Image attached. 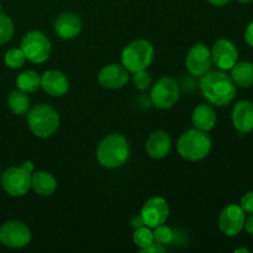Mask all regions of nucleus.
I'll use <instances>...</instances> for the list:
<instances>
[{"mask_svg": "<svg viewBox=\"0 0 253 253\" xmlns=\"http://www.w3.org/2000/svg\"><path fill=\"white\" fill-rule=\"evenodd\" d=\"M200 90L207 101L215 106H225L236 96V85L225 72L209 71L200 77Z\"/></svg>", "mask_w": 253, "mask_h": 253, "instance_id": "1", "label": "nucleus"}, {"mask_svg": "<svg viewBox=\"0 0 253 253\" xmlns=\"http://www.w3.org/2000/svg\"><path fill=\"white\" fill-rule=\"evenodd\" d=\"M130 146L123 135L111 133L106 136L99 143L96 148V158L103 167L119 168L128 160Z\"/></svg>", "mask_w": 253, "mask_h": 253, "instance_id": "2", "label": "nucleus"}, {"mask_svg": "<svg viewBox=\"0 0 253 253\" xmlns=\"http://www.w3.org/2000/svg\"><path fill=\"white\" fill-rule=\"evenodd\" d=\"M178 153L187 161L197 162L207 157L211 151V138L205 131L192 128L182 133L177 143Z\"/></svg>", "mask_w": 253, "mask_h": 253, "instance_id": "3", "label": "nucleus"}, {"mask_svg": "<svg viewBox=\"0 0 253 253\" xmlns=\"http://www.w3.org/2000/svg\"><path fill=\"white\" fill-rule=\"evenodd\" d=\"M27 125L37 137H51L59 127V115L53 106L37 104L27 113Z\"/></svg>", "mask_w": 253, "mask_h": 253, "instance_id": "4", "label": "nucleus"}, {"mask_svg": "<svg viewBox=\"0 0 253 253\" xmlns=\"http://www.w3.org/2000/svg\"><path fill=\"white\" fill-rule=\"evenodd\" d=\"M155 58V48L147 40H135L124 48L121 53V64L130 73L147 69Z\"/></svg>", "mask_w": 253, "mask_h": 253, "instance_id": "5", "label": "nucleus"}, {"mask_svg": "<svg viewBox=\"0 0 253 253\" xmlns=\"http://www.w3.org/2000/svg\"><path fill=\"white\" fill-rule=\"evenodd\" d=\"M27 61L32 63H43L51 54V42L41 31H30L22 37L21 47Z\"/></svg>", "mask_w": 253, "mask_h": 253, "instance_id": "6", "label": "nucleus"}, {"mask_svg": "<svg viewBox=\"0 0 253 253\" xmlns=\"http://www.w3.org/2000/svg\"><path fill=\"white\" fill-rule=\"evenodd\" d=\"M179 85L174 79L163 77L158 79L151 89V101L158 109H170L179 100Z\"/></svg>", "mask_w": 253, "mask_h": 253, "instance_id": "7", "label": "nucleus"}, {"mask_svg": "<svg viewBox=\"0 0 253 253\" xmlns=\"http://www.w3.org/2000/svg\"><path fill=\"white\" fill-rule=\"evenodd\" d=\"M31 175L25 168L10 167L1 174V187L11 197H22L31 189Z\"/></svg>", "mask_w": 253, "mask_h": 253, "instance_id": "8", "label": "nucleus"}, {"mask_svg": "<svg viewBox=\"0 0 253 253\" xmlns=\"http://www.w3.org/2000/svg\"><path fill=\"white\" fill-rule=\"evenodd\" d=\"M31 241V231L21 221H7L0 227V242L9 249H22Z\"/></svg>", "mask_w": 253, "mask_h": 253, "instance_id": "9", "label": "nucleus"}, {"mask_svg": "<svg viewBox=\"0 0 253 253\" xmlns=\"http://www.w3.org/2000/svg\"><path fill=\"white\" fill-rule=\"evenodd\" d=\"M211 63V51L205 44L195 43L190 47L185 58V66L192 76L200 78L210 71Z\"/></svg>", "mask_w": 253, "mask_h": 253, "instance_id": "10", "label": "nucleus"}, {"mask_svg": "<svg viewBox=\"0 0 253 253\" xmlns=\"http://www.w3.org/2000/svg\"><path fill=\"white\" fill-rule=\"evenodd\" d=\"M140 215L146 226L155 229L156 226L166 224L169 216V207L162 197H153L145 203Z\"/></svg>", "mask_w": 253, "mask_h": 253, "instance_id": "11", "label": "nucleus"}, {"mask_svg": "<svg viewBox=\"0 0 253 253\" xmlns=\"http://www.w3.org/2000/svg\"><path fill=\"white\" fill-rule=\"evenodd\" d=\"M245 211L240 205L230 204L221 211L219 217V227L226 236L234 237L242 231L245 225Z\"/></svg>", "mask_w": 253, "mask_h": 253, "instance_id": "12", "label": "nucleus"}, {"mask_svg": "<svg viewBox=\"0 0 253 253\" xmlns=\"http://www.w3.org/2000/svg\"><path fill=\"white\" fill-rule=\"evenodd\" d=\"M239 52L234 42L226 39L217 40L211 49V58L215 66L221 71H229L236 64Z\"/></svg>", "mask_w": 253, "mask_h": 253, "instance_id": "13", "label": "nucleus"}, {"mask_svg": "<svg viewBox=\"0 0 253 253\" xmlns=\"http://www.w3.org/2000/svg\"><path fill=\"white\" fill-rule=\"evenodd\" d=\"M130 79V72L123 64H106L100 69L98 74V82L103 88L120 89Z\"/></svg>", "mask_w": 253, "mask_h": 253, "instance_id": "14", "label": "nucleus"}, {"mask_svg": "<svg viewBox=\"0 0 253 253\" xmlns=\"http://www.w3.org/2000/svg\"><path fill=\"white\" fill-rule=\"evenodd\" d=\"M41 88L52 96H62L68 91V78L61 71L49 69L41 76Z\"/></svg>", "mask_w": 253, "mask_h": 253, "instance_id": "15", "label": "nucleus"}, {"mask_svg": "<svg viewBox=\"0 0 253 253\" xmlns=\"http://www.w3.org/2000/svg\"><path fill=\"white\" fill-rule=\"evenodd\" d=\"M231 120L235 128L240 133L253 131V103L250 100H241L235 104L232 109Z\"/></svg>", "mask_w": 253, "mask_h": 253, "instance_id": "16", "label": "nucleus"}, {"mask_svg": "<svg viewBox=\"0 0 253 253\" xmlns=\"http://www.w3.org/2000/svg\"><path fill=\"white\" fill-rule=\"evenodd\" d=\"M172 148V140L166 131H155L146 142V151L153 160H162L167 157Z\"/></svg>", "mask_w": 253, "mask_h": 253, "instance_id": "17", "label": "nucleus"}, {"mask_svg": "<svg viewBox=\"0 0 253 253\" xmlns=\"http://www.w3.org/2000/svg\"><path fill=\"white\" fill-rule=\"evenodd\" d=\"M54 31L63 40L76 39L82 31V20L73 12H63L54 22Z\"/></svg>", "mask_w": 253, "mask_h": 253, "instance_id": "18", "label": "nucleus"}, {"mask_svg": "<svg viewBox=\"0 0 253 253\" xmlns=\"http://www.w3.org/2000/svg\"><path fill=\"white\" fill-rule=\"evenodd\" d=\"M217 115L210 104H200L193 110L192 123L195 128L202 131H210L216 124Z\"/></svg>", "mask_w": 253, "mask_h": 253, "instance_id": "19", "label": "nucleus"}, {"mask_svg": "<svg viewBox=\"0 0 253 253\" xmlns=\"http://www.w3.org/2000/svg\"><path fill=\"white\" fill-rule=\"evenodd\" d=\"M31 188L40 195L48 197L53 194L57 189V180L49 172L40 170V172L32 173L31 175Z\"/></svg>", "mask_w": 253, "mask_h": 253, "instance_id": "20", "label": "nucleus"}, {"mask_svg": "<svg viewBox=\"0 0 253 253\" xmlns=\"http://www.w3.org/2000/svg\"><path fill=\"white\" fill-rule=\"evenodd\" d=\"M232 81L235 84L240 86H247L253 85V63L251 62H239L235 64L231 68V76Z\"/></svg>", "mask_w": 253, "mask_h": 253, "instance_id": "21", "label": "nucleus"}, {"mask_svg": "<svg viewBox=\"0 0 253 253\" xmlns=\"http://www.w3.org/2000/svg\"><path fill=\"white\" fill-rule=\"evenodd\" d=\"M17 89L24 93H35L41 86V76L35 71H25L20 73L16 78Z\"/></svg>", "mask_w": 253, "mask_h": 253, "instance_id": "22", "label": "nucleus"}, {"mask_svg": "<svg viewBox=\"0 0 253 253\" xmlns=\"http://www.w3.org/2000/svg\"><path fill=\"white\" fill-rule=\"evenodd\" d=\"M7 105L16 115H25L30 110V98L21 90H14L7 96Z\"/></svg>", "mask_w": 253, "mask_h": 253, "instance_id": "23", "label": "nucleus"}, {"mask_svg": "<svg viewBox=\"0 0 253 253\" xmlns=\"http://www.w3.org/2000/svg\"><path fill=\"white\" fill-rule=\"evenodd\" d=\"M132 239L136 246L140 247L141 250L150 246L152 242H155V239H153V231L151 230V227L146 226V225L145 226L138 227V229H135Z\"/></svg>", "mask_w": 253, "mask_h": 253, "instance_id": "24", "label": "nucleus"}, {"mask_svg": "<svg viewBox=\"0 0 253 253\" xmlns=\"http://www.w3.org/2000/svg\"><path fill=\"white\" fill-rule=\"evenodd\" d=\"M4 61L7 67H10L12 69H17L24 66L25 61H26V57H25L21 48H11L5 53Z\"/></svg>", "mask_w": 253, "mask_h": 253, "instance_id": "25", "label": "nucleus"}, {"mask_svg": "<svg viewBox=\"0 0 253 253\" xmlns=\"http://www.w3.org/2000/svg\"><path fill=\"white\" fill-rule=\"evenodd\" d=\"M14 36V22L7 15L0 12V44L9 42Z\"/></svg>", "mask_w": 253, "mask_h": 253, "instance_id": "26", "label": "nucleus"}, {"mask_svg": "<svg viewBox=\"0 0 253 253\" xmlns=\"http://www.w3.org/2000/svg\"><path fill=\"white\" fill-rule=\"evenodd\" d=\"M153 239H155L156 242L166 246V245L170 244L174 240V231L166 224H162L160 226L155 227V230H153Z\"/></svg>", "mask_w": 253, "mask_h": 253, "instance_id": "27", "label": "nucleus"}, {"mask_svg": "<svg viewBox=\"0 0 253 253\" xmlns=\"http://www.w3.org/2000/svg\"><path fill=\"white\" fill-rule=\"evenodd\" d=\"M132 74L133 85H135L138 90H146V89L150 88L151 83H152V78H151V74L148 73L146 69L135 72V73Z\"/></svg>", "mask_w": 253, "mask_h": 253, "instance_id": "28", "label": "nucleus"}, {"mask_svg": "<svg viewBox=\"0 0 253 253\" xmlns=\"http://www.w3.org/2000/svg\"><path fill=\"white\" fill-rule=\"evenodd\" d=\"M240 207L244 210L245 214H253V192H249L241 198Z\"/></svg>", "mask_w": 253, "mask_h": 253, "instance_id": "29", "label": "nucleus"}, {"mask_svg": "<svg viewBox=\"0 0 253 253\" xmlns=\"http://www.w3.org/2000/svg\"><path fill=\"white\" fill-rule=\"evenodd\" d=\"M141 252L143 253H162V252H166V247L165 245H161L158 244V242H152V244L150 245V246L145 247V249L141 250Z\"/></svg>", "mask_w": 253, "mask_h": 253, "instance_id": "30", "label": "nucleus"}, {"mask_svg": "<svg viewBox=\"0 0 253 253\" xmlns=\"http://www.w3.org/2000/svg\"><path fill=\"white\" fill-rule=\"evenodd\" d=\"M245 41L247 44L253 47V22L249 24V26L245 30Z\"/></svg>", "mask_w": 253, "mask_h": 253, "instance_id": "31", "label": "nucleus"}, {"mask_svg": "<svg viewBox=\"0 0 253 253\" xmlns=\"http://www.w3.org/2000/svg\"><path fill=\"white\" fill-rule=\"evenodd\" d=\"M244 227L250 235H252V236H253V214H251V216H250L249 219L245 220Z\"/></svg>", "mask_w": 253, "mask_h": 253, "instance_id": "32", "label": "nucleus"}, {"mask_svg": "<svg viewBox=\"0 0 253 253\" xmlns=\"http://www.w3.org/2000/svg\"><path fill=\"white\" fill-rule=\"evenodd\" d=\"M131 226L133 227V230L138 229V227H141V226H145V222H143L141 215H140V216H137V217H133L132 221H131Z\"/></svg>", "mask_w": 253, "mask_h": 253, "instance_id": "33", "label": "nucleus"}, {"mask_svg": "<svg viewBox=\"0 0 253 253\" xmlns=\"http://www.w3.org/2000/svg\"><path fill=\"white\" fill-rule=\"evenodd\" d=\"M208 1H209L210 4L215 5V6H224V5L229 4L231 0H208Z\"/></svg>", "mask_w": 253, "mask_h": 253, "instance_id": "34", "label": "nucleus"}, {"mask_svg": "<svg viewBox=\"0 0 253 253\" xmlns=\"http://www.w3.org/2000/svg\"><path fill=\"white\" fill-rule=\"evenodd\" d=\"M21 167L25 168V169H26L27 172L34 173V165H32V163L30 162V161H25V162H22Z\"/></svg>", "mask_w": 253, "mask_h": 253, "instance_id": "35", "label": "nucleus"}, {"mask_svg": "<svg viewBox=\"0 0 253 253\" xmlns=\"http://www.w3.org/2000/svg\"><path fill=\"white\" fill-rule=\"evenodd\" d=\"M239 252H245V253H249L250 251L247 249H237L235 250V253H239Z\"/></svg>", "mask_w": 253, "mask_h": 253, "instance_id": "36", "label": "nucleus"}, {"mask_svg": "<svg viewBox=\"0 0 253 253\" xmlns=\"http://www.w3.org/2000/svg\"><path fill=\"white\" fill-rule=\"evenodd\" d=\"M239 2H241V4H249V2L253 1V0H237Z\"/></svg>", "mask_w": 253, "mask_h": 253, "instance_id": "37", "label": "nucleus"}, {"mask_svg": "<svg viewBox=\"0 0 253 253\" xmlns=\"http://www.w3.org/2000/svg\"><path fill=\"white\" fill-rule=\"evenodd\" d=\"M0 10H1V5H0Z\"/></svg>", "mask_w": 253, "mask_h": 253, "instance_id": "38", "label": "nucleus"}]
</instances>
